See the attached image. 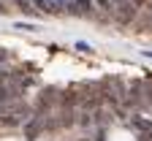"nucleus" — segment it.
Segmentation results:
<instances>
[{
  "label": "nucleus",
  "mask_w": 152,
  "mask_h": 141,
  "mask_svg": "<svg viewBox=\"0 0 152 141\" xmlns=\"http://www.w3.org/2000/svg\"><path fill=\"white\" fill-rule=\"evenodd\" d=\"M136 8H139V6L133 3V0H122V3L114 6V14H117V19H120L122 25H128L130 19H133V14H136Z\"/></svg>",
  "instance_id": "obj_1"
},
{
  "label": "nucleus",
  "mask_w": 152,
  "mask_h": 141,
  "mask_svg": "<svg viewBox=\"0 0 152 141\" xmlns=\"http://www.w3.org/2000/svg\"><path fill=\"white\" fill-rule=\"evenodd\" d=\"M92 8H95L92 0H73V3L68 6V14H73V16H87V14H92Z\"/></svg>",
  "instance_id": "obj_2"
},
{
  "label": "nucleus",
  "mask_w": 152,
  "mask_h": 141,
  "mask_svg": "<svg viewBox=\"0 0 152 141\" xmlns=\"http://www.w3.org/2000/svg\"><path fill=\"white\" fill-rule=\"evenodd\" d=\"M35 8L38 11H44V14H49V16H54V14H60L63 8L54 3V0H35Z\"/></svg>",
  "instance_id": "obj_3"
},
{
  "label": "nucleus",
  "mask_w": 152,
  "mask_h": 141,
  "mask_svg": "<svg viewBox=\"0 0 152 141\" xmlns=\"http://www.w3.org/2000/svg\"><path fill=\"white\" fill-rule=\"evenodd\" d=\"M128 125H130L133 130H141V133H147V130H152V122H149V119H147V117H139V114H136V117H133V119H130V122H128Z\"/></svg>",
  "instance_id": "obj_4"
},
{
  "label": "nucleus",
  "mask_w": 152,
  "mask_h": 141,
  "mask_svg": "<svg viewBox=\"0 0 152 141\" xmlns=\"http://www.w3.org/2000/svg\"><path fill=\"white\" fill-rule=\"evenodd\" d=\"M95 6H98L101 11H106V14L114 11V3H111V0H95Z\"/></svg>",
  "instance_id": "obj_5"
},
{
  "label": "nucleus",
  "mask_w": 152,
  "mask_h": 141,
  "mask_svg": "<svg viewBox=\"0 0 152 141\" xmlns=\"http://www.w3.org/2000/svg\"><path fill=\"white\" fill-rule=\"evenodd\" d=\"M76 100H79V98H76V92H65V95H63V103H65V106H68V103L73 106Z\"/></svg>",
  "instance_id": "obj_6"
},
{
  "label": "nucleus",
  "mask_w": 152,
  "mask_h": 141,
  "mask_svg": "<svg viewBox=\"0 0 152 141\" xmlns=\"http://www.w3.org/2000/svg\"><path fill=\"white\" fill-rule=\"evenodd\" d=\"M14 27L16 30H35V25H30V22H16Z\"/></svg>",
  "instance_id": "obj_7"
},
{
  "label": "nucleus",
  "mask_w": 152,
  "mask_h": 141,
  "mask_svg": "<svg viewBox=\"0 0 152 141\" xmlns=\"http://www.w3.org/2000/svg\"><path fill=\"white\" fill-rule=\"evenodd\" d=\"M16 3H19V8H22V11H33V8H30V0H16Z\"/></svg>",
  "instance_id": "obj_8"
},
{
  "label": "nucleus",
  "mask_w": 152,
  "mask_h": 141,
  "mask_svg": "<svg viewBox=\"0 0 152 141\" xmlns=\"http://www.w3.org/2000/svg\"><path fill=\"white\" fill-rule=\"evenodd\" d=\"M144 92H147V100H149V106H152V84H147Z\"/></svg>",
  "instance_id": "obj_9"
},
{
  "label": "nucleus",
  "mask_w": 152,
  "mask_h": 141,
  "mask_svg": "<svg viewBox=\"0 0 152 141\" xmlns=\"http://www.w3.org/2000/svg\"><path fill=\"white\" fill-rule=\"evenodd\" d=\"M139 141H152V130H147V133H141V138Z\"/></svg>",
  "instance_id": "obj_10"
},
{
  "label": "nucleus",
  "mask_w": 152,
  "mask_h": 141,
  "mask_svg": "<svg viewBox=\"0 0 152 141\" xmlns=\"http://www.w3.org/2000/svg\"><path fill=\"white\" fill-rule=\"evenodd\" d=\"M54 3L60 6V8H68V3H65V0H54Z\"/></svg>",
  "instance_id": "obj_11"
},
{
  "label": "nucleus",
  "mask_w": 152,
  "mask_h": 141,
  "mask_svg": "<svg viewBox=\"0 0 152 141\" xmlns=\"http://www.w3.org/2000/svg\"><path fill=\"white\" fill-rule=\"evenodd\" d=\"M133 3H136V6H144V3H147V0H133Z\"/></svg>",
  "instance_id": "obj_12"
},
{
  "label": "nucleus",
  "mask_w": 152,
  "mask_h": 141,
  "mask_svg": "<svg viewBox=\"0 0 152 141\" xmlns=\"http://www.w3.org/2000/svg\"><path fill=\"white\" fill-rule=\"evenodd\" d=\"M0 14H6V8H3V3H0Z\"/></svg>",
  "instance_id": "obj_13"
},
{
  "label": "nucleus",
  "mask_w": 152,
  "mask_h": 141,
  "mask_svg": "<svg viewBox=\"0 0 152 141\" xmlns=\"http://www.w3.org/2000/svg\"><path fill=\"white\" fill-rule=\"evenodd\" d=\"M111 3H114V6H117V3H122V0H111Z\"/></svg>",
  "instance_id": "obj_14"
},
{
  "label": "nucleus",
  "mask_w": 152,
  "mask_h": 141,
  "mask_svg": "<svg viewBox=\"0 0 152 141\" xmlns=\"http://www.w3.org/2000/svg\"><path fill=\"white\" fill-rule=\"evenodd\" d=\"M144 54H147V57H152V52H144Z\"/></svg>",
  "instance_id": "obj_15"
}]
</instances>
